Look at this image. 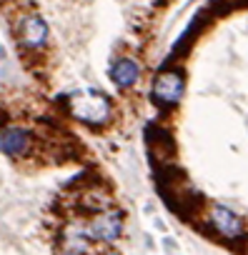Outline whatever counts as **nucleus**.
Listing matches in <instances>:
<instances>
[{"label":"nucleus","mask_w":248,"mask_h":255,"mask_svg":"<svg viewBox=\"0 0 248 255\" xmlns=\"http://www.w3.org/2000/svg\"><path fill=\"white\" fill-rule=\"evenodd\" d=\"M68 110H70V115L78 118L80 123L100 128V125H105L108 118H110V100H108L103 93L88 88V90H78V93H73V95L68 98Z\"/></svg>","instance_id":"1"},{"label":"nucleus","mask_w":248,"mask_h":255,"mask_svg":"<svg viewBox=\"0 0 248 255\" xmlns=\"http://www.w3.org/2000/svg\"><path fill=\"white\" fill-rule=\"evenodd\" d=\"M183 88H186V80L178 70H166L161 73L156 80H153V88H151V98L156 105L161 108H171L176 105L181 98H183Z\"/></svg>","instance_id":"2"},{"label":"nucleus","mask_w":248,"mask_h":255,"mask_svg":"<svg viewBox=\"0 0 248 255\" xmlns=\"http://www.w3.org/2000/svg\"><path fill=\"white\" fill-rule=\"evenodd\" d=\"M120 233H123V215L118 210H100L85 225V235L90 240H100V243H113L120 238Z\"/></svg>","instance_id":"3"},{"label":"nucleus","mask_w":248,"mask_h":255,"mask_svg":"<svg viewBox=\"0 0 248 255\" xmlns=\"http://www.w3.org/2000/svg\"><path fill=\"white\" fill-rule=\"evenodd\" d=\"M211 225H213V230H216L221 238H226V240H236V238H241V235L246 233L243 220H241L231 208H226V205H213V208H211Z\"/></svg>","instance_id":"4"},{"label":"nucleus","mask_w":248,"mask_h":255,"mask_svg":"<svg viewBox=\"0 0 248 255\" xmlns=\"http://www.w3.org/2000/svg\"><path fill=\"white\" fill-rule=\"evenodd\" d=\"M30 148V133L25 128H18V125H10L0 133V150L10 158H18L23 155L25 150Z\"/></svg>","instance_id":"5"},{"label":"nucleus","mask_w":248,"mask_h":255,"mask_svg":"<svg viewBox=\"0 0 248 255\" xmlns=\"http://www.w3.org/2000/svg\"><path fill=\"white\" fill-rule=\"evenodd\" d=\"M20 40L25 48H43L45 40H48V25L38 18V15H28L23 23H20Z\"/></svg>","instance_id":"6"},{"label":"nucleus","mask_w":248,"mask_h":255,"mask_svg":"<svg viewBox=\"0 0 248 255\" xmlns=\"http://www.w3.org/2000/svg\"><path fill=\"white\" fill-rule=\"evenodd\" d=\"M138 78H141V68H138V63L131 60V58H120V60H115L113 68H110V80H113L118 88H131V85L138 83Z\"/></svg>","instance_id":"7"}]
</instances>
